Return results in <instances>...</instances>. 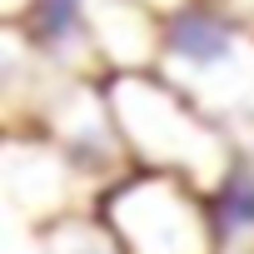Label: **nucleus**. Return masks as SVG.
I'll return each mask as SVG.
<instances>
[{"label":"nucleus","mask_w":254,"mask_h":254,"mask_svg":"<svg viewBox=\"0 0 254 254\" xmlns=\"http://www.w3.org/2000/svg\"><path fill=\"white\" fill-rule=\"evenodd\" d=\"M105 95H110V110H115L125 145H130L135 170L180 175V180H190L209 194L229 175V165L239 160V145L204 110H194L175 85H165L155 70L110 75Z\"/></svg>","instance_id":"2"},{"label":"nucleus","mask_w":254,"mask_h":254,"mask_svg":"<svg viewBox=\"0 0 254 254\" xmlns=\"http://www.w3.org/2000/svg\"><path fill=\"white\" fill-rule=\"evenodd\" d=\"M155 75L175 85L194 110H204L239 150H254V35L249 30L190 0L185 10L165 15Z\"/></svg>","instance_id":"1"},{"label":"nucleus","mask_w":254,"mask_h":254,"mask_svg":"<svg viewBox=\"0 0 254 254\" xmlns=\"http://www.w3.org/2000/svg\"><path fill=\"white\" fill-rule=\"evenodd\" d=\"M100 199L70 170V160L45 135H5L0 140V214L50 224L75 209H95Z\"/></svg>","instance_id":"4"},{"label":"nucleus","mask_w":254,"mask_h":254,"mask_svg":"<svg viewBox=\"0 0 254 254\" xmlns=\"http://www.w3.org/2000/svg\"><path fill=\"white\" fill-rule=\"evenodd\" d=\"M100 214L125 254H219L209 199L180 175L130 170L100 199Z\"/></svg>","instance_id":"3"},{"label":"nucleus","mask_w":254,"mask_h":254,"mask_svg":"<svg viewBox=\"0 0 254 254\" xmlns=\"http://www.w3.org/2000/svg\"><path fill=\"white\" fill-rule=\"evenodd\" d=\"M15 30L50 65H60L70 75L105 80L100 60H95V35H90V0H30V10Z\"/></svg>","instance_id":"6"},{"label":"nucleus","mask_w":254,"mask_h":254,"mask_svg":"<svg viewBox=\"0 0 254 254\" xmlns=\"http://www.w3.org/2000/svg\"><path fill=\"white\" fill-rule=\"evenodd\" d=\"M194 5H204V10H214V15H224V20H234L239 30L254 35V0H194Z\"/></svg>","instance_id":"9"},{"label":"nucleus","mask_w":254,"mask_h":254,"mask_svg":"<svg viewBox=\"0 0 254 254\" xmlns=\"http://www.w3.org/2000/svg\"><path fill=\"white\" fill-rule=\"evenodd\" d=\"M140 5H150V10H160V15H175V10L190 5V0H140Z\"/></svg>","instance_id":"10"},{"label":"nucleus","mask_w":254,"mask_h":254,"mask_svg":"<svg viewBox=\"0 0 254 254\" xmlns=\"http://www.w3.org/2000/svg\"><path fill=\"white\" fill-rule=\"evenodd\" d=\"M0 254H125V244L115 239V229L95 204L50 224H25L0 214Z\"/></svg>","instance_id":"7"},{"label":"nucleus","mask_w":254,"mask_h":254,"mask_svg":"<svg viewBox=\"0 0 254 254\" xmlns=\"http://www.w3.org/2000/svg\"><path fill=\"white\" fill-rule=\"evenodd\" d=\"M219 254H254V150H239L229 175L204 194Z\"/></svg>","instance_id":"8"},{"label":"nucleus","mask_w":254,"mask_h":254,"mask_svg":"<svg viewBox=\"0 0 254 254\" xmlns=\"http://www.w3.org/2000/svg\"><path fill=\"white\" fill-rule=\"evenodd\" d=\"M90 35L100 75H145L160 65L165 15L140 0H90Z\"/></svg>","instance_id":"5"}]
</instances>
